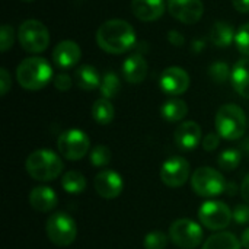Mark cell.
<instances>
[{"label":"cell","instance_id":"obj_1","mask_svg":"<svg viewBox=\"0 0 249 249\" xmlns=\"http://www.w3.org/2000/svg\"><path fill=\"white\" fill-rule=\"evenodd\" d=\"M96 42L109 54H124L136 45V32L127 20L109 19L99 26Z\"/></svg>","mask_w":249,"mask_h":249},{"label":"cell","instance_id":"obj_2","mask_svg":"<svg viewBox=\"0 0 249 249\" xmlns=\"http://www.w3.org/2000/svg\"><path fill=\"white\" fill-rule=\"evenodd\" d=\"M16 79L26 90H39L53 79L51 64L42 57H28L18 66Z\"/></svg>","mask_w":249,"mask_h":249},{"label":"cell","instance_id":"obj_3","mask_svg":"<svg viewBox=\"0 0 249 249\" xmlns=\"http://www.w3.org/2000/svg\"><path fill=\"white\" fill-rule=\"evenodd\" d=\"M63 160L60 156L48 149H39L32 152L25 160V169L31 178L41 182L55 179L63 172Z\"/></svg>","mask_w":249,"mask_h":249},{"label":"cell","instance_id":"obj_4","mask_svg":"<svg viewBox=\"0 0 249 249\" xmlns=\"http://www.w3.org/2000/svg\"><path fill=\"white\" fill-rule=\"evenodd\" d=\"M216 131L225 140H239L247 130V115L244 109L235 104H226L216 114Z\"/></svg>","mask_w":249,"mask_h":249},{"label":"cell","instance_id":"obj_5","mask_svg":"<svg viewBox=\"0 0 249 249\" xmlns=\"http://www.w3.org/2000/svg\"><path fill=\"white\" fill-rule=\"evenodd\" d=\"M45 232L48 239L54 245L64 248L74 242L77 236V226L70 214L64 212H57L47 219Z\"/></svg>","mask_w":249,"mask_h":249},{"label":"cell","instance_id":"obj_6","mask_svg":"<svg viewBox=\"0 0 249 249\" xmlns=\"http://www.w3.org/2000/svg\"><path fill=\"white\" fill-rule=\"evenodd\" d=\"M18 39L20 47L32 54L42 53L50 45V32L48 28L36 20V19H28L25 20L18 31Z\"/></svg>","mask_w":249,"mask_h":249},{"label":"cell","instance_id":"obj_7","mask_svg":"<svg viewBox=\"0 0 249 249\" xmlns=\"http://www.w3.org/2000/svg\"><path fill=\"white\" fill-rule=\"evenodd\" d=\"M226 181L217 169L201 166L191 177V187L194 193L200 197L212 198L217 197L226 190Z\"/></svg>","mask_w":249,"mask_h":249},{"label":"cell","instance_id":"obj_8","mask_svg":"<svg viewBox=\"0 0 249 249\" xmlns=\"http://www.w3.org/2000/svg\"><path fill=\"white\" fill-rule=\"evenodd\" d=\"M57 147L60 155L67 160H80L90 152V140L85 131L70 128L58 136Z\"/></svg>","mask_w":249,"mask_h":249},{"label":"cell","instance_id":"obj_9","mask_svg":"<svg viewBox=\"0 0 249 249\" xmlns=\"http://www.w3.org/2000/svg\"><path fill=\"white\" fill-rule=\"evenodd\" d=\"M198 219H200V223L206 226L209 231L222 232L231 225L233 216L228 204L222 201H216V200H209L200 206Z\"/></svg>","mask_w":249,"mask_h":249},{"label":"cell","instance_id":"obj_10","mask_svg":"<svg viewBox=\"0 0 249 249\" xmlns=\"http://www.w3.org/2000/svg\"><path fill=\"white\" fill-rule=\"evenodd\" d=\"M169 239L178 248L196 249L203 242V229L191 219H178L169 228Z\"/></svg>","mask_w":249,"mask_h":249},{"label":"cell","instance_id":"obj_11","mask_svg":"<svg viewBox=\"0 0 249 249\" xmlns=\"http://www.w3.org/2000/svg\"><path fill=\"white\" fill-rule=\"evenodd\" d=\"M190 178V163L182 156H172L160 166V179L166 187L179 188Z\"/></svg>","mask_w":249,"mask_h":249},{"label":"cell","instance_id":"obj_12","mask_svg":"<svg viewBox=\"0 0 249 249\" xmlns=\"http://www.w3.org/2000/svg\"><path fill=\"white\" fill-rule=\"evenodd\" d=\"M168 10L177 20L193 25L201 19L204 4L201 0H168Z\"/></svg>","mask_w":249,"mask_h":249},{"label":"cell","instance_id":"obj_13","mask_svg":"<svg viewBox=\"0 0 249 249\" xmlns=\"http://www.w3.org/2000/svg\"><path fill=\"white\" fill-rule=\"evenodd\" d=\"M159 85L166 95L179 96L185 93L190 88V74L184 69L172 66L163 70V73L160 74Z\"/></svg>","mask_w":249,"mask_h":249},{"label":"cell","instance_id":"obj_14","mask_svg":"<svg viewBox=\"0 0 249 249\" xmlns=\"http://www.w3.org/2000/svg\"><path fill=\"white\" fill-rule=\"evenodd\" d=\"M93 187L98 196H101L105 200H114L117 198L123 190H124V181L121 175L115 171L105 169L96 174L93 179Z\"/></svg>","mask_w":249,"mask_h":249},{"label":"cell","instance_id":"obj_15","mask_svg":"<svg viewBox=\"0 0 249 249\" xmlns=\"http://www.w3.org/2000/svg\"><path fill=\"white\" fill-rule=\"evenodd\" d=\"M80 57H82L80 47L77 45V42L70 39H64L58 42L53 51V60L55 66H58L63 70L74 67L80 61Z\"/></svg>","mask_w":249,"mask_h":249},{"label":"cell","instance_id":"obj_16","mask_svg":"<svg viewBox=\"0 0 249 249\" xmlns=\"http://www.w3.org/2000/svg\"><path fill=\"white\" fill-rule=\"evenodd\" d=\"M174 140L181 150H194L201 142V127L194 121H184L177 127Z\"/></svg>","mask_w":249,"mask_h":249},{"label":"cell","instance_id":"obj_17","mask_svg":"<svg viewBox=\"0 0 249 249\" xmlns=\"http://www.w3.org/2000/svg\"><path fill=\"white\" fill-rule=\"evenodd\" d=\"M133 15L143 22L158 20L165 12L163 0H131Z\"/></svg>","mask_w":249,"mask_h":249},{"label":"cell","instance_id":"obj_18","mask_svg":"<svg viewBox=\"0 0 249 249\" xmlns=\"http://www.w3.org/2000/svg\"><path fill=\"white\" fill-rule=\"evenodd\" d=\"M147 70H149L147 61L144 60L142 54H131L123 63L124 79L133 85L142 83L147 76Z\"/></svg>","mask_w":249,"mask_h":249},{"label":"cell","instance_id":"obj_19","mask_svg":"<svg viewBox=\"0 0 249 249\" xmlns=\"http://www.w3.org/2000/svg\"><path fill=\"white\" fill-rule=\"evenodd\" d=\"M58 203L57 194L50 187H35L29 194V204L39 213H48L55 209Z\"/></svg>","mask_w":249,"mask_h":249},{"label":"cell","instance_id":"obj_20","mask_svg":"<svg viewBox=\"0 0 249 249\" xmlns=\"http://www.w3.org/2000/svg\"><path fill=\"white\" fill-rule=\"evenodd\" d=\"M231 82L233 89L242 98L249 99V57H244L236 61L232 69Z\"/></svg>","mask_w":249,"mask_h":249},{"label":"cell","instance_id":"obj_21","mask_svg":"<svg viewBox=\"0 0 249 249\" xmlns=\"http://www.w3.org/2000/svg\"><path fill=\"white\" fill-rule=\"evenodd\" d=\"M235 36H236V31L235 28L228 23V22H223V20H217L213 23L212 29H210V42L217 47V48H226L229 47L233 41H235Z\"/></svg>","mask_w":249,"mask_h":249},{"label":"cell","instance_id":"obj_22","mask_svg":"<svg viewBox=\"0 0 249 249\" xmlns=\"http://www.w3.org/2000/svg\"><path fill=\"white\" fill-rule=\"evenodd\" d=\"M101 79L102 77H99L98 70L93 66H89V64H82L74 71L76 85L80 89L86 90V92H90V90L99 88L101 86Z\"/></svg>","mask_w":249,"mask_h":249},{"label":"cell","instance_id":"obj_23","mask_svg":"<svg viewBox=\"0 0 249 249\" xmlns=\"http://www.w3.org/2000/svg\"><path fill=\"white\" fill-rule=\"evenodd\" d=\"M188 114V105L185 101L179 98H171L160 107V115L168 123H178L182 121Z\"/></svg>","mask_w":249,"mask_h":249},{"label":"cell","instance_id":"obj_24","mask_svg":"<svg viewBox=\"0 0 249 249\" xmlns=\"http://www.w3.org/2000/svg\"><path fill=\"white\" fill-rule=\"evenodd\" d=\"M241 241L231 232H217L203 245V249H241Z\"/></svg>","mask_w":249,"mask_h":249},{"label":"cell","instance_id":"obj_25","mask_svg":"<svg viewBox=\"0 0 249 249\" xmlns=\"http://www.w3.org/2000/svg\"><path fill=\"white\" fill-rule=\"evenodd\" d=\"M92 117L101 125L109 124L115 117V109H114V105L111 104V101L105 99V98H99L98 101H95V104L92 107Z\"/></svg>","mask_w":249,"mask_h":249},{"label":"cell","instance_id":"obj_26","mask_svg":"<svg viewBox=\"0 0 249 249\" xmlns=\"http://www.w3.org/2000/svg\"><path fill=\"white\" fill-rule=\"evenodd\" d=\"M61 187L69 194H80L86 190V178L79 171H69L61 178Z\"/></svg>","mask_w":249,"mask_h":249},{"label":"cell","instance_id":"obj_27","mask_svg":"<svg viewBox=\"0 0 249 249\" xmlns=\"http://www.w3.org/2000/svg\"><path fill=\"white\" fill-rule=\"evenodd\" d=\"M101 95L105 99H112L115 98L120 90H121V82L120 77L114 71H107L102 79H101V86H99Z\"/></svg>","mask_w":249,"mask_h":249},{"label":"cell","instance_id":"obj_28","mask_svg":"<svg viewBox=\"0 0 249 249\" xmlns=\"http://www.w3.org/2000/svg\"><path fill=\"white\" fill-rule=\"evenodd\" d=\"M241 160H242V153L238 149H226L219 155L217 163L222 171L231 172L241 165Z\"/></svg>","mask_w":249,"mask_h":249},{"label":"cell","instance_id":"obj_29","mask_svg":"<svg viewBox=\"0 0 249 249\" xmlns=\"http://www.w3.org/2000/svg\"><path fill=\"white\" fill-rule=\"evenodd\" d=\"M112 153L105 144H96L90 152H89V160L93 166L96 168H104L108 166L111 162Z\"/></svg>","mask_w":249,"mask_h":249},{"label":"cell","instance_id":"obj_30","mask_svg":"<svg viewBox=\"0 0 249 249\" xmlns=\"http://www.w3.org/2000/svg\"><path fill=\"white\" fill-rule=\"evenodd\" d=\"M209 76L216 83H225L232 76L231 67L225 61H216L209 67Z\"/></svg>","mask_w":249,"mask_h":249},{"label":"cell","instance_id":"obj_31","mask_svg":"<svg viewBox=\"0 0 249 249\" xmlns=\"http://www.w3.org/2000/svg\"><path fill=\"white\" fill-rule=\"evenodd\" d=\"M168 241L169 238L166 236V233L160 231H155L144 236L143 245H144V249H166Z\"/></svg>","mask_w":249,"mask_h":249},{"label":"cell","instance_id":"obj_32","mask_svg":"<svg viewBox=\"0 0 249 249\" xmlns=\"http://www.w3.org/2000/svg\"><path fill=\"white\" fill-rule=\"evenodd\" d=\"M235 44H236V48L239 50L241 54H244L245 57H249V22L242 25L236 31Z\"/></svg>","mask_w":249,"mask_h":249},{"label":"cell","instance_id":"obj_33","mask_svg":"<svg viewBox=\"0 0 249 249\" xmlns=\"http://www.w3.org/2000/svg\"><path fill=\"white\" fill-rule=\"evenodd\" d=\"M15 41V29L12 25H3L0 29V51L6 53L9 48H12Z\"/></svg>","mask_w":249,"mask_h":249},{"label":"cell","instance_id":"obj_34","mask_svg":"<svg viewBox=\"0 0 249 249\" xmlns=\"http://www.w3.org/2000/svg\"><path fill=\"white\" fill-rule=\"evenodd\" d=\"M233 220L238 225H248L249 223V204L248 203H241L238 206H235L233 212H232Z\"/></svg>","mask_w":249,"mask_h":249},{"label":"cell","instance_id":"obj_35","mask_svg":"<svg viewBox=\"0 0 249 249\" xmlns=\"http://www.w3.org/2000/svg\"><path fill=\"white\" fill-rule=\"evenodd\" d=\"M54 86H55V89H58L60 92H67L70 88H71V77L69 76V74H66V73H60V74H57L55 77H54Z\"/></svg>","mask_w":249,"mask_h":249},{"label":"cell","instance_id":"obj_36","mask_svg":"<svg viewBox=\"0 0 249 249\" xmlns=\"http://www.w3.org/2000/svg\"><path fill=\"white\" fill-rule=\"evenodd\" d=\"M220 144V136L217 133H209L204 139H203V149L206 152H213L219 147Z\"/></svg>","mask_w":249,"mask_h":249},{"label":"cell","instance_id":"obj_37","mask_svg":"<svg viewBox=\"0 0 249 249\" xmlns=\"http://www.w3.org/2000/svg\"><path fill=\"white\" fill-rule=\"evenodd\" d=\"M10 86H12L10 74H9V71H7L4 67H1V69H0V95L4 96V95L9 92Z\"/></svg>","mask_w":249,"mask_h":249},{"label":"cell","instance_id":"obj_38","mask_svg":"<svg viewBox=\"0 0 249 249\" xmlns=\"http://www.w3.org/2000/svg\"><path fill=\"white\" fill-rule=\"evenodd\" d=\"M168 41H169L172 45H175V47H182L184 42H185V38H184V35H182L179 31L172 29V31H169V34H168Z\"/></svg>","mask_w":249,"mask_h":249},{"label":"cell","instance_id":"obj_39","mask_svg":"<svg viewBox=\"0 0 249 249\" xmlns=\"http://www.w3.org/2000/svg\"><path fill=\"white\" fill-rule=\"evenodd\" d=\"M232 4L239 13H249V0H232Z\"/></svg>","mask_w":249,"mask_h":249},{"label":"cell","instance_id":"obj_40","mask_svg":"<svg viewBox=\"0 0 249 249\" xmlns=\"http://www.w3.org/2000/svg\"><path fill=\"white\" fill-rule=\"evenodd\" d=\"M239 190H241V196H242L244 201L249 204V174L244 178V181H242Z\"/></svg>","mask_w":249,"mask_h":249},{"label":"cell","instance_id":"obj_41","mask_svg":"<svg viewBox=\"0 0 249 249\" xmlns=\"http://www.w3.org/2000/svg\"><path fill=\"white\" fill-rule=\"evenodd\" d=\"M238 191H241V190H238V187H236V184H235V182H228V184H226V190H225V193H226L228 196L233 197V196H236V193H238Z\"/></svg>","mask_w":249,"mask_h":249},{"label":"cell","instance_id":"obj_42","mask_svg":"<svg viewBox=\"0 0 249 249\" xmlns=\"http://www.w3.org/2000/svg\"><path fill=\"white\" fill-rule=\"evenodd\" d=\"M241 244L245 249H249V228H247L244 232H242V236H241Z\"/></svg>","mask_w":249,"mask_h":249},{"label":"cell","instance_id":"obj_43","mask_svg":"<svg viewBox=\"0 0 249 249\" xmlns=\"http://www.w3.org/2000/svg\"><path fill=\"white\" fill-rule=\"evenodd\" d=\"M239 147H241V150H244L245 153H249V137H245V139L241 142Z\"/></svg>","mask_w":249,"mask_h":249},{"label":"cell","instance_id":"obj_44","mask_svg":"<svg viewBox=\"0 0 249 249\" xmlns=\"http://www.w3.org/2000/svg\"><path fill=\"white\" fill-rule=\"evenodd\" d=\"M203 47H204V41H201V39H200V41H194V42H193V50H194L196 53H197V51H201V50H203Z\"/></svg>","mask_w":249,"mask_h":249},{"label":"cell","instance_id":"obj_45","mask_svg":"<svg viewBox=\"0 0 249 249\" xmlns=\"http://www.w3.org/2000/svg\"><path fill=\"white\" fill-rule=\"evenodd\" d=\"M23 1H34V0H23Z\"/></svg>","mask_w":249,"mask_h":249}]
</instances>
